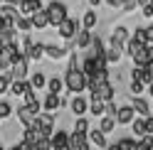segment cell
Segmentation results:
<instances>
[{"label": "cell", "instance_id": "obj_1", "mask_svg": "<svg viewBox=\"0 0 153 150\" xmlns=\"http://www.w3.org/2000/svg\"><path fill=\"white\" fill-rule=\"evenodd\" d=\"M64 89L69 93H84L87 91V76H84V71L76 67V69H67L64 71Z\"/></svg>", "mask_w": 153, "mask_h": 150}, {"label": "cell", "instance_id": "obj_2", "mask_svg": "<svg viewBox=\"0 0 153 150\" xmlns=\"http://www.w3.org/2000/svg\"><path fill=\"white\" fill-rule=\"evenodd\" d=\"M45 10H47V17H50V25L52 27H59L67 17H69V7H67L64 3H59V0H52Z\"/></svg>", "mask_w": 153, "mask_h": 150}, {"label": "cell", "instance_id": "obj_3", "mask_svg": "<svg viewBox=\"0 0 153 150\" xmlns=\"http://www.w3.org/2000/svg\"><path fill=\"white\" fill-rule=\"evenodd\" d=\"M32 126H35L37 130H40V135H42V138H52V133H54V113L40 111Z\"/></svg>", "mask_w": 153, "mask_h": 150}, {"label": "cell", "instance_id": "obj_4", "mask_svg": "<svg viewBox=\"0 0 153 150\" xmlns=\"http://www.w3.org/2000/svg\"><path fill=\"white\" fill-rule=\"evenodd\" d=\"M79 30H82V22L76 20V17L69 15L59 27H57V35H59L64 42H74V37H76V32H79Z\"/></svg>", "mask_w": 153, "mask_h": 150}, {"label": "cell", "instance_id": "obj_5", "mask_svg": "<svg viewBox=\"0 0 153 150\" xmlns=\"http://www.w3.org/2000/svg\"><path fill=\"white\" fill-rule=\"evenodd\" d=\"M69 111H72L76 118L87 116V113H89V99L84 96V93H76V96L69 101Z\"/></svg>", "mask_w": 153, "mask_h": 150}, {"label": "cell", "instance_id": "obj_6", "mask_svg": "<svg viewBox=\"0 0 153 150\" xmlns=\"http://www.w3.org/2000/svg\"><path fill=\"white\" fill-rule=\"evenodd\" d=\"M128 40H131L128 30H126L123 25H119V27H114V32H111V37H109V47H119V49H123Z\"/></svg>", "mask_w": 153, "mask_h": 150}, {"label": "cell", "instance_id": "obj_7", "mask_svg": "<svg viewBox=\"0 0 153 150\" xmlns=\"http://www.w3.org/2000/svg\"><path fill=\"white\" fill-rule=\"evenodd\" d=\"M10 76H13V81H25V79H30V62H27V59L15 62L13 69H10Z\"/></svg>", "mask_w": 153, "mask_h": 150}, {"label": "cell", "instance_id": "obj_8", "mask_svg": "<svg viewBox=\"0 0 153 150\" xmlns=\"http://www.w3.org/2000/svg\"><path fill=\"white\" fill-rule=\"evenodd\" d=\"M133 121H136V111H133V106H131V104L119 106V111H116V123H119V126H131Z\"/></svg>", "mask_w": 153, "mask_h": 150}, {"label": "cell", "instance_id": "obj_9", "mask_svg": "<svg viewBox=\"0 0 153 150\" xmlns=\"http://www.w3.org/2000/svg\"><path fill=\"white\" fill-rule=\"evenodd\" d=\"M69 138H72V133H67V130H54L52 133V150H69Z\"/></svg>", "mask_w": 153, "mask_h": 150}, {"label": "cell", "instance_id": "obj_10", "mask_svg": "<svg viewBox=\"0 0 153 150\" xmlns=\"http://www.w3.org/2000/svg\"><path fill=\"white\" fill-rule=\"evenodd\" d=\"M57 108H62V93H45V99H42V111L54 113Z\"/></svg>", "mask_w": 153, "mask_h": 150}, {"label": "cell", "instance_id": "obj_11", "mask_svg": "<svg viewBox=\"0 0 153 150\" xmlns=\"http://www.w3.org/2000/svg\"><path fill=\"white\" fill-rule=\"evenodd\" d=\"M87 138H89L91 148H101V150H106V148H109V138H106V133H101L99 128H91Z\"/></svg>", "mask_w": 153, "mask_h": 150}, {"label": "cell", "instance_id": "obj_12", "mask_svg": "<svg viewBox=\"0 0 153 150\" xmlns=\"http://www.w3.org/2000/svg\"><path fill=\"white\" fill-rule=\"evenodd\" d=\"M35 89H32V84H30V79H25V81H13L10 84V96H27V93H32Z\"/></svg>", "mask_w": 153, "mask_h": 150}, {"label": "cell", "instance_id": "obj_13", "mask_svg": "<svg viewBox=\"0 0 153 150\" xmlns=\"http://www.w3.org/2000/svg\"><path fill=\"white\" fill-rule=\"evenodd\" d=\"M131 106H133V111H136V116H141V118L151 116V104L143 96H131Z\"/></svg>", "mask_w": 153, "mask_h": 150}, {"label": "cell", "instance_id": "obj_14", "mask_svg": "<svg viewBox=\"0 0 153 150\" xmlns=\"http://www.w3.org/2000/svg\"><path fill=\"white\" fill-rule=\"evenodd\" d=\"M45 57H50L52 62H59L64 57H69V49L67 47H57V44H45Z\"/></svg>", "mask_w": 153, "mask_h": 150}, {"label": "cell", "instance_id": "obj_15", "mask_svg": "<svg viewBox=\"0 0 153 150\" xmlns=\"http://www.w3.org/2000/svg\"><path fill=\"white\" fill-rule=\"evenodd\" d=\"M17 10L25 17H32L37 10H42V0H22V3L17 5Z\"/></svg>", "mask_w": 153, "mask_h": 150}, {"label": "cell", "instance_id": "obj_16", "mask_svg": "<svg viewBox=\"0 0 153 150\" xmlns=\"http://www.w3.org/2000/svg\"><path fill=\"white\" fill-rule=\"evenodd\" d=\"M91 40H94V35L89 30H79L76 37H74V47H76V49H82V52H87L89 44H91Z\"/></svg>", "mask_w": 153, "mask_h": 150}, {"label": "cell", "instance_id": "obj_17", "mask_svg": "<svg viewBox=\"0 0 153 150\" xmlns=\"http://www.w3.org/2000/svg\"><path fill=\"white\" fill-rule=\"evenodd\" d=\"M30 20H32V30H45V27H50V17H47L45 7H42V10H37Z\"/></svg>", "mask_w": 153, "mask_h": 150}, {"label": "cell", "instance_id": "obj_18", "mask_svg": "<svg viewBox=\"0 0 153 150\" xmlns=\"http://www.w3.org/2000/svg\"><path fill=\"white\" fill-rule=\"evenodd\" d=\"M123 52H128V57L133 59V57H138V54H143V52H146V44L131 37V40L126 42V47H123Z\"/></svg>", "mask_w": 153, "mask_h": 150}, {"label": "cell", "instance_id": "obj_19", "mask_svg": "<svg viewBox=\"0 0 153 150\" xmlns=\"http://www.w3.org/2000/svg\"><path fill=\"white\" fill-rule=\"evenodd\" d=\"M79 22H82V30H89V32H91L94 27L99 25V15L94 12V10H87V12L82 15V20H79Z\"/></svg>", "mask_w": 153, "mask_h": 150}, {"label": "cell", "instance_id": "obj_20", "mask_svg": "<svg viewBox=\"0 0 153 150\" xmlns=\"http://www.w3.org/2000/svg\"><path fill=\"white\" fill-rule=\"evenodd\" d=\"M40 130H37L35 126H30V128H22V143H27V145H37L40 143Z\"/></svg>", "mask_w": 153, "mask_h": 150}, {"label": "cell", "instance_id": "obj_21", "mask_svg": "<svg viewBox=\"0 0 153 150\" xmlns=\"http://www.w3.org/2000/svg\"><path fill=\"white\" fill-rule=\"evenodd\" d=\"M17 37H20V32H17L15 27H5V30H0V44L7 47V44L17 42Z\"/></svg>", "mask_w": 153, "mask_h": 150}, {"label": "cell", "instance_id": "obj_22", "mask_svg": "<svg viewBox=\"0 0 153 150\" xmlns=\"http://www.w3.org/2000/svg\"><path fill=\"white\" fill-rule=\"evenodd\" d=\"M30 84H32L35 91L47 89V74H45V71H32V74H30Z\"/></svg>", "mask_w": 153, "mask_h": 150}, {"label": "cell", "instance_id": "obj_23", "mask_svg": "<svg viewBox=\"0 0 153 150\" xmlns=\"http://www.w3.org/2000/svg\"><path fill=\"white\" fill-rule=\"evenodd\" d=\"M17 15H20V10H17V7H13V5H0V17H3V20H7V22H13L15 25V20H17Z\"/></svg>", "mask_w": 153, "mask_h": 150}, {"label": "cell", "instance_id": "obj_24", "mask_svg": "<svg viewBox=\"0 0 153 150\" xmlns=\"http://www.w3.org/2000/svg\"><path fill=\"white\" fill-rule=\"evenodd\" d=\"M45 57V44L42 42H35L30 49H27V62H40Z\"/></svg>", "mask_w": 153, "mask_h": 150}, {"label": "cell", "instance_id": "obj_25", "mask_svg": "<svg viewBox=\"0 0 153 150\" xmlns=\"http://www.w3.org/2000/svg\"><path fill=\"white\" fill-rule=\"evenodd\" d=\"M62 91H64V79L62 76L47 79V93H62Z\"/></svg>", "mask_w": 153, "mask_h": 150}, {"label": "cell", "instance_id": "obj_26", "mask_svg": "<svg viewBox=\"0 0 153 150\" xmlns=\"http://www.w3.org/2000/svg\"><path fill=\"white\" fill-rule=\"evenodd\" d=\"M15 30L20 32V35H27L32 30V20L30 17H25V15H17V20H15Z\"/></svg>", "mask_w": 153, "mask_h": 150}, {"label": "cell", "instance_id": "obj_27", "mask_svg": "<svg viewBox=\"0 0 153 150\" xmlns=\"http://www.w3.org/2000/svg\"><path fill=\"white\" fill-rule=\"evenodd\" d=\"M116 126H119V123H116V118H114V116H101V121H99V130H101V133H106V135H109Z\"/></svg>", "mask_w": 153, "mask_h": 150}, {"label": "cell", "instance_id": "obj_28", "mask_svg": "<svg viewBox=\"0 0 153 150\" xmlns=\"http://www.w3.org/2000/svg\"><path fill=\"white\" fill-rule=\"evenodd\" d=\"M89 130H91V126H89V118H87V116H82V118H76V121H74V130H72V133L89 135Z\"/></svg>", "mask_w": 153, "mask_h": 150}, {"label": "cell", "instance_id": "obj_29", "mask_svg": "<svg viewBox=\"0 0 153 150\" xmlns=\"http://www.w3.org/2000/svg\"><path fill=\"white\" fill-rule=\"evenodd\" d=\"M121 54H123V49H119V47H106V62L109 64H119Z\"/></svg>", "mask_w": 153, "mask_h": 150}, {"label": "cell", "instance_id": "obj_30", "mask_svg": "<svg viewBox=\"0 0 153 150\" xmlns=\"http://www.w3.org/2000/svg\"><path fill=\"white\" fill-rule=\"evenodd\" d=\"M131 130H133L136 138H143V135H146V118H136L131 123Z\"/></svg>", "mask_w": 153, "mask_h": 150}, {"label": "cell", "instance_id": "obj_31", "mask_svg": "<svg viewBox=\"0 0 153 150\" xmlns=\"http://www.w3.org/2000/svg\"><path fill=\"white\" fill-rule=\"evenodd\" d=\"M104 111H106V104H104V101H89V113H91V116L101 118Z\"/></svg>", "mask_w": 153, "mask_h": 150}, {"label": "cell", "instance_id": "obj_32", "mask_svg": "<svg viewBox=\"0 0 153 150\" xmlns=\"http://www.w3.org/2000/svg\"><path fill=\"white\" fill-rule=\"evenodd\" d=\"M13 116V104H10V101H0V123H3V121L5 118H10Z\"/></svg>", "mask_w": 153, "mask_h": 150}, {"label": "cell", "instance_id": "obj_33", "mask_svg": "<svg viewBox=\"0 0 153 150\" xmlns=\"http://www.w3.org/2000/svg\"><path fill=\"white\" fill-rule=\"evenodd\" d=\"M10 84H13L10 74H0V93H10Z\"/></svg>", "mask_w": 153, "mask_h": 150}, {"label": "cell", "instance_id": "obj_34", "mask_svg": "<svg viewBox=\"0 0 153 150\" xmlns=\"http://www.w3.org/2000/svg\"><path fill=\"white\" fill-rule=\"evenodd\" d=\"M128 91H131V96H143L146 86H143L141 81H131V84H128Z\"/></svg>", "mask_w": 153, "mask_h": 150}, {"label": "cell", "instance_id": "obj_35", "mask_svg": "<svg viewBox=\"0 0 153 150\" xmlns=\"http://www.w3.org/2000/svg\"><path fill=\"white\" fill-rule=\"evenodd\" d=\"M131 37H133V40H138V42H143V44H146V27H136Z\"/></svg>", "mask_w": 153, "mask_h": 150}, {"label": "cell", "instance_id": "obj_36", "mask_svg": "<svg viewBox=\"0 0 153 150\" xmlns=\"http://www.w3.org/2000/svg\"><path fill=\"white\" fill-rule=\"evenodd\" d=\"M136 7H138V0H123L121 10H123V12H131V10H136Z\"/></svg>", "mask_w": 153, "mask_h": 150}, {"label": "cell", "instance_id": "obj_37", "mask_svg": "<svg viewBox=\"0 0 153 150\" xmlns=\"http://www.w3.org/2000/svg\"><path fill=\"white\" fill-rule=\"evenodd\" d=\"M37 150H52V138H40Z\"/></svg>", "mask_w": 153, "mask_h": 150}, {"label": "cell", "instance_id": "obj_38", "mask_svg": "<svg viewBox=\"0 0 153 150\" xmlns=\"http://www.w3.org/2000/svg\"><path fill=\"white\" fill-rule=\"evenodd\" d=\"M116 111H119V106L114 104V101H109V104H106V111H104V116H114V118H116Z\"/></svg>", "mask_w": 153, "mask_h": 150}, {"label": "cell", "instance_id": "obj_39", "mask_svg": "<svg viewBox=\"0 0 153 150\" xmlns=\"http://www.w3.org/2000/svg\"><path fill=\"white\" fill-rule=\"evenodd\" d=\"M146 135H153V116H146Z\"/></svg>", "mask_w": 153, "mask_h": 150}, {"label": "cell", "instance_id": "obj_40", "mask_svg": "<svg viewBox=\"0 0 153 150\" xmlns=\"http://www.w3.org/2000/svg\"><path fill=\"white\" fill-rule=\"evenodd\" d=\"M146 44H153V25L146 27Z\"/></svg>", "mask_w": 153, "mask_h": 150}, {"label": "cell", "instance_id": "obj_41", "mask_svg": "<svg viewBox=\"0 0 153 150\" xmlns=\"http://www.w3.org/2000/svg\"><path fill=\"white\" fill-rule=\"evenodd\" d=\"M141 12H143V17H153V7H151V5H143Z\"/></svg>", "mask_w": 153, "mask_h": 150}, {"label": "cell", "instance_id": "obj_42", "mask_svg": "<svg viewBox=\"0 0 153 150\" xmlns=\"http://www.w3.org/2000/svg\"><path fill=\"white\" fill-rule=\"evenodd\" d=\"M104 3H106L109 7H121V5H123V0H104Z\"/></svg>", "mask_w": 153, "mask_h": 150}, {"label": "cell", "instance_id": "obj_43", "mask_svg": "<svg viewBox=\"0 0 153 150\" xmlns=\"http://www.w3.org/2000/svg\"><path fill=\"white\" fill-rule=\"evenodd\" d=\"M146 54H148V64H153V44H146Z\"/></svg>", "mask_w": 153, "mask_h": 150}, {"label": "cell", "instance_id": "obj_44", "mask_svg": "<svg viewBox=\"0 0 153 150\" xmlns=\"http://www.w3.org/2000/svg\"><path fill=\"white\" fill-rule=\"evenodd\" d=\"M3 3H5V5H13V7H17V5L22 3V0H3Z\"/></svg>", "mask_w": 153, "mask_h": 150}, {"label": "cell", "instance_id": "obj_45", "mask_svg": "<svg viewBox=\"0 0 153 150\" xmlns=\"http://www.w3.org/2000/svg\"><path fill=\"white\" fill-rule=\"evenodd\" d=\"M101 3H104V0H89V5H91V7H99Z\"/></svg>", "mask_w": 153, "mask_h": 150}, {"label": "cell", "instance_id": "obj_46", "mask_svg": "<svg viewBox=\"0 0 153 150\" xmlns=\"http://www.w3.org/2000/svg\"><path fill=\"white\" fill-rule=\"evenodd\" d=\"M146 91H148V96L153 99V84H148V86H146Z\"/></svg>", "mask_w": 153, "mask_h": 150}, {"label": "cell", "instance_id": "obj_47", "mask_svg": "<svg viewBox=\"0 0 153 150\" xmlns=\"http://www.w3.org/2000/svg\"><path fill=\"white\" fill-rule=\"evenodd\" d=\"M148 3H151V0H138V5H141V7H143V5H148Z\"/></svg>", "mask_w": 153, "mask_h": 150}, {"label": "cell", "instance_id": "obj_48", "mask_svg": "<svg viewBox=\"0 0 153 150\" xmlns=\"http://www.w3.org/2000/svg\"><path fill=\"white\" fill-rule=\"evenodd\" d=\"M106 150H119V145H116V143H114V145H109Z\"/></svg>", "mask_w": 153, "mask_h": 150}, {"label": "cell", "instance_id": "obj_49", "mask_svg": "<svg viewBox=\"0 0 153 150\" xmlns=\"http://www.w3.org/2000/svg\"><path fill=\"white\" fill-rule=\"evenodd\" d=\"M0 57H5V47L3 44H0Z\"/></svg>", "mask_w": 153, "mask_h": 150}, {"label": "cell", "instance_id": "obj_50", "mask_svg": "<svg viewBox=\"0 0 153 150\" xmlns=\"http://www.w3.org/2000/svg\"><path fill=\"white\" fill-rule=\"evenodd\" d=\"M0 150H7V148H3V145H0Z\"/></svg>", "mask_w": 153, "mask_h": 150}, {"label": "cell", "instance_id": "obj_51", "mask_svg": "<svg viewBox=\"0 0 153 150\" xmlns=\"http://www.w3.org/2000/svg\"><path fill=\"white\" fill-rule=\"evenodd\" d=\"M148 5H151V7H153V0H151V3H148Z\"/></svg>", "mask_w": 153, "mask_h": 150}, {"label": "cell", "instance_id": "obj_52", "mask_svg": "<svg viewBox=\"0 0 153 150\" xmlns=\"http://www.w3.org/2000/svg\"><path fill=\"white\" fill-rule=\"evenodd\" d=\"M151 116H153V106H151Z\"/></svg>", "mask_w": 153, "mask_h": 150}, {"label": "cell", "instance_id": "obj_53", "mask_svg": "<svg viewBox=\"0 0 153 150\" xmlns=\"http://www.w3.org/2000/svg\"><path fill=\"white\" fill-rule=\"evenodd\" d=\"M91 150H101V148H91Z\"/></svg>", "mask_w": 153, "mask_h": 150}, {"label": "cell", "instance_id": "obj_54", "mask_svg": "<svg viewBox=\"0 0 153 150\" xmlns=\"http://www.w3.org/2000/svg\"><path fill=\"white\" fill-rule=\"evenodd\" d=\"M0 145H3V140H0Z\"/></svg>", "mask_w": 153, "mask_h": 150}, {"label": "cell", "instance_id": "obj_55", "mask_svg": "<svg viewBox=\"0 0 153 150\" xmlns=\"http://www.w3.org/2000/svg\"><path fill=\"white\" fill-rule=\"evenodd\" d=\"M0 5H3V0H0Z\"/></svg>", "mask_w": 153, "mask_h": 150}]
</instances>
